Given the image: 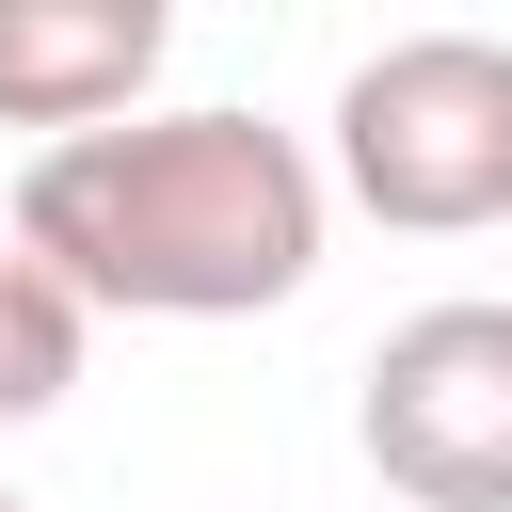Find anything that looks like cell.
I'll return each instance as SVG.
<instances>
[{
	"instance_id": "1",
	"label": "cell",
	"mask_w": 512,
	"mask_h": 512,
	"mask_svg": "<svg viewBox=\"0 0 512 512\" xmlns=\"http://www.w3.org/2000/svg\"><path fill=\"white\" fill-rule=\"evenodd\" d=\"M320 224L336 176L272 112H128L16 176V256H48L80 320H256L320 272Z\"/></svg>"
},
{
	"instance_id": "5",
	"label": "cell",
	"mask_w": 512,
	"mask_h": 512,
	"mask_svg": "<svg viewBox=\"0 0 512 512\" xmlns=\"http://www.w3.org/2000/svg\"><path fill=\"white\" fill-rule=\"evenodd\" d=\"M80 304H64V272L48 256H16V224H0V432H32L64 384H80Z\"/></svg>"
},
{
	"instance_id": "4",
	"label": "cell",
	"mask_w": 512,
	"mask_h": 512,
	"mask_svg": "<svg viewBox=\"0 0 512 512\" xmlns=\"http://www.w3.org/2000/svg\"><path fill=\"white\" fill-rule=\"evenodd\" d=\"M160 48H176L160 0H0V128H48V144L128 128Z\"/></svg>"
},
{
	"instance_id": "6",
	"label": "cell",
	"mask_w": 512,
	"mask_h": 512,
	"mask_svg": "<svg viewBox=\"0 0 512 512\" xmlns=\"http://www.w3.org/2000/svg\"><path fill=\"white\" fill-rule=\"evenodd\" d=\"M0 512H32V496H0Z\"/></svg>"
},
{
	"instance_id": "3",
	"label": "cell",
	"mask_w": 512,
	"mask_h": 512,
	"mask_svg": "<svg viewBox=\"0 0 512 512\" xmlns=\"http://www.w3.org/2000/svg\"><path fill=\"white\" fill-rule=\"evenodd\" d=\"M352 448L400 512H512V304H416L368 336Z\"/></svg>"
},
{
	"instance_id": "2",
	"label": "cell",
	"mask_w": 512,
	"mask_h": 512,
	"mask_svg": "<svg viewBox=\"0 0 512 512\" xmlns=\"http://www.w3.org/2000/svg\"><path fill=\"white\" fill-rule=\"evenodd\" d=\"M320 176L400 240L512 224V32H384L336 80V160Z\"/></svg>"
}]
</instances>
